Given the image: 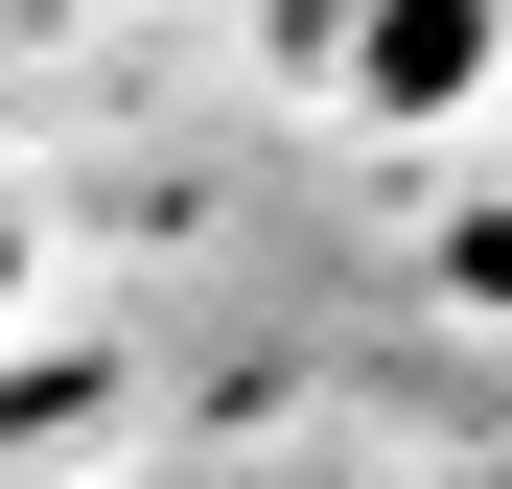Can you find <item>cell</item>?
Wrapping results in <instances>:
<instances>
[{
	"label": "cell",
	"instance_id": "6da1fadb",
	"mask_svg": "<svg viewBox=\"0 0 512 489\" xmlns=\"http://www.w3.org/2000/svg\"><path fill=\"white\" fill-rule=\"evenodd\" d=\"M489 70V0H373V94H466Z\"/></svg>",
	"mask_w": 512,
	"mask_h": 489
},
{
	"label": "cell",
	"instance_id": "3957f363",
	"mask_svg": "<svg viewBox=\"0 0 512 489\" xmlns=\"http://www.w3.org/2000/svg\"><path fill=\"white\" fill-rule=\"evenodd\" d=\"M0 326H24V233H0Z\"/></svg>",
	"mask_w": 512,
	"mask_h": 489
},
{
	"label": "cell",
	"instance_id": "7a4b0ae2",
	"mask_svg": "<svg viewBox=\"0 0 512 489\" xmlns=\"http://www.w3.org/2000/svg\"><path fill=\"white\" fill-rule=\"evenodd\" d=\"M117 489H233V466H117Z\"/></svg>",
	"mask_w": 512,
	"mask_h": 489
}]
</instances>
